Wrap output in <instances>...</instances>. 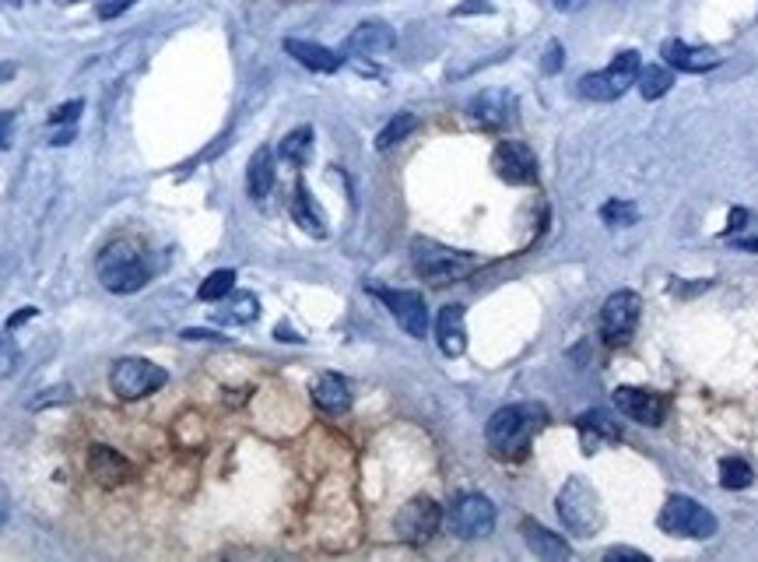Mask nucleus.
Segmentation results:
<instances>
[{
    "label": "nucleus",
    "mask_w": 758,
    "mask_h": 562,
    "mask_svg": "<svg viewBox=\"0 0 758 562\" xmlns=\"http://www.w3.org/2000/svg\"><path fill=\"white\" fill-rule=\"evenodd\" d=\"M285 50L292 53V57L299 60L302 67H309V71L334 74L337 67H341V57H337L334 50H327V46H320V43H306V39H285Z\"/></svg>",
    "instance_id": "nucleus-22"
},
{
    "label": "nucleus",
    "mask_w": 758,
    "mask_h": 562,
    "mask_svg": "<svg viewBox=\"0 0 758 562\" xmlns=\"http://www.w3.org/2000/svg\"><path fill=\"white\" fill-rule=\"evenodd\" d=\"M411 264H415V274L429 285H450V281H460L478 267V260L471 253L450 250V246H439L432 239H418L411 246Z\"/></svg>",
    "instance_id": "nucleus-4"
},
{
    "label": "nucleus",
    "mask_w": 758,
    "mask_h": 562,
    "mask_svg": "<svg viewBox=\"0 0 758 562\" xmlns=\"http://www.w3.org/2000/svg\"><path fill=\"white\" fill-rule=\"evenodd\" d=\"M439 524H443V510L429 496H415L411 503H404L394 520L397 534L404 541H411V545H425L439 531Z\"/></svg>",
    "instance_id": "nucleus-9"
},
{
    "label": "nucleus",
    "mask_w": 758,
    "mask_h": 562,
    "mask_svg": "<svg viewBox=\"0 0 758 562\" xmlns=\"http://www.w3.org/2000/svg\"><path fill=\"white\" fill-rule=\"evenodd\" d=\"M81 109H85V102L74 99V102H64V106L57 109V113L50 116V127H57V123H74L81 116Z\"/></svg>",
    "instance_id": "nucleus-33"
},
{
    "label": "nucleus",
    "mask_w": 758,
    "mask_h": 562,
    "mask_svg": "<svg viewBox=\"0 0 758 562\" xmlns=\"http://www.w3.org/2000/svg\"><path fill=\"white\" fill-rule=\"evenodd\" d=\"M558 67H562V43H548V50H544V74H558Z\"/></svg>",
    "instance_id": "nucleus-34"
},
{
    "label": "nucleus",
    "mask_w": 758,
    "mask_h": 562,
    "mask_svg": "<svg viewBox=\"0 0 758 562\" xmlns=\"http://www.w3.org/2000/svg\"><path fill=\"white\" fill-rule=\"evenodd\" d=\"M544 422H548V411L541 404H509L488 418L485 440L499 457H520Z\"/></svg>",
    "instance_id": "nucleus-1"
},
{
    "label": "nucleus",
    "mask_w": 758,
    "mask_h": 562,
    "mask_svg": "<svg viewBox=\"0 0 758 562\" xmlns=\"http://www.w3.org/2000/svg\"><path fill=\"white\" fill-rule=\"evenodd\" d=\"M313 401L316 408L327 411V415H344V411L351 408V390L337 373H323L320 380L313 383Z\"/></svg>",
    "instance_id": "nucleus-21"
},
{
    "label": "nucleus",
    "mask_w": 758,
    "mask_h": 562,
    "mask_svg": "<svg viewBox=\"0 0 758 562\" xmlns=\"http://www.w3.org/2000/svg\"><path fill=\"white\" fill-rule=\"evenodd\" d=\"M751 468L741 461V457H723L720 461V485L723 489H748L751 485Z\"/></svg>",
    "instance_id": "nucleus-29"
},
{
    "label": "nucleus",
    "mask_w": 758,
    "mask_h": 562,
    "mask_svg": "<svg viewBox=\"0 0 758 562\" xmlns=\"http://www.w3.org/2000/svg\"><path fill=\"white\" fill-rule=\"evenodd\" d=\"M151 278V267L144 260V253L137 250L127 239H116L102 250L99 257V281L116 296H127V292H137L144 281Z\"/></svg>",
    "instance_id": "nucleus-2"
},
{
    "label": "nucleus",
    "mask_w": 758,
    "mask_h": 562,
    "mask_svg": "<svg viewBox=\"0 0 758 562\" xmlns=\"http://www.w3.org/2000/svg\"><path fill=\"white\" fill-rule=\"evenodd\" d=\"M457 18H464V15H492V4H481V0H471V4H460L457 11H453Z\"/></svg>",
    "instance_id": "nucleus-37"
},
{
    "label": "nucleus",
    "mask_w": 758,
    "mask_h": 562,
    "mask_svg": "<svg viewBox=\"0 0 758 562\" xmlns=\"http://www.w3.org/2000/svg\"><path fill=\"white\" fill-rule=\"evenodd\" d=\"M18 359H22V352H18L15 338H0V380H8L15 373Z\"/></svg>",
    "instance_id": "nucleus-32"
},
{
    "label": "nucleus",
    "mask_w": 758,
    "mask_h": 562,
    "mask_svg": "<svg viewBox=\"0 0 758 562\" xmlns=\"http://www.w3.org/2000/svg\"><path fill=\"white\" fill-rule=\"evenodd\" d=\"M520 531H523V541H527V548L534 555H541V559L558 562V559H569V555H573V548L565 545V538L551 534L548 527H541L537 520H523Z\"/></svg>",
    "instance_id": "nucleus-20"
},
{
    "label": "nucleus",
    "mask_w": 758,
    "mask_h": 562,
    "mask_svg": "<svg viewBox=\"0 0 758 562\" xmlns=\"http://www.w3.org/2000/svg\"><path fill=\"white\" fill-rule=\"evenodd\" d=\"M232 289H236V271H215L208 274V281L201 285L197 296H201L204 303H218V299H225Z\"/></svg>",
    "instance_id": "nucleus-30"
},
{
    "label": "nucleus",
    "mask_w": 758,
    "mask_h": 562,
    "mask_svg": "<svg viewBox=\"0 0 758 562\" xmlns=\"http://www.w3.org/2000/svg\"><path fill=\"white\" fill-rule=\"evenodd\" d=\"M495 173L506 183H516V187H527V183H537V155L530 152L523 141H502L495 148L492 159Z\"/></svg>",
    "instance_id": "nucleus-13"
},
{
    "label": "nucleus",
    "mask_w": 758,
    "mask_h": 562,
    "mask_svg": "<svg viewBox=\"0 0 758 562\" xmlns=\"http://www.w3.org/2000/svg\"><path fill=\"white\" fill-rule=\"evenodd\" d=\"M11 130H15V113L0 109V148L11 145Z\"/></svg>",
    "instance_id": "nucleus-36"
},
{
    "label": "nucleus",
    "mask_w": 758,
    "mask_h": 562,
    "mask_svg": "<svg viewBox=\"0 0 758 562\" xmlns=\"http://www.w3.org/2000/svg\"><path fill=\"white\" fill-rule=\"evenodd\" d=\"M615 408L622 411L625 418L639 422V426H664L667 397L653 394V390H643V387H618L615 390Z\"/></svg>",
    "instance_id": "nucleus-12"
},
{
    "label": "nucleus",
    "mask_w": 758,
    "mask_h": 562,
    "mask_svg": "<svg viewBox=\"0 0 758 562\" xmlns=\"http://www.w3.org/2000/svg\"><path fill=\"white\" fill-rule=\"evenodd\" d=\"M32 317H36V310H32V306H29V310H25V313H18V317H11V320H8V327H11V331H15L18 324H25V320H32Z\"/></svg>",
    "instance_id": "nucleus-42"
},
{
    "label": "nucleus",
    "mask_w": 758,
    "mask_h": 562,
    "mask_svg": "<svg viewBox=\"0 0 758 562\" xmlns=\"http://www.w3.org/2000/svg\"><path fill=\"white\" fill-rule=\"evenodd\" d=\"M134 0H99V15L102 18H120Z\"/></svg>",
    "instance_id": "nucleus-35"
},
{
    "label": "nucleus",
    "mask_w": 758,
    "mask_h": 562,
    "mask_svg": "<svg viewBox=\"0 0 758 562\" xmlns=\"http://www.w3.org/2000/svg\"><path fill=\"white\" fill-rule=\"evenodd\" d=\"M471 120L481 123V127L502 130L509 123H516V113H520V102L509 88H485L471 99Z\"/></svg>",
    "instance_id": "nucleus-11"
},
{
    "label": "nucleus",
    "mask_w": 758,
    "mask_h": 562,
    "mask_svg": "<svg viewBox=\"0 0 758 562\" xmlns=\"http://www.w3.org/2000/svg\"><path fill=\"white\" fill-rule=\"evenodd\" d=\"M109 383L120 397L134 401V397H144L151 390H158L165 383V369L155 366L148 359H120L109 373Z\"/></svg>",
    "instance_id": "nucleus-8"
},
{
    "label": "nucleus",
    "mask_w": 758,
    "mask_h": 562,
    "mask_svg": "<svg viewBox=\"0 0 758 562\" xmlns=\"http://www.w3.org/2000/svg\"><path fill=\"white\" fill-rule=\"evenodd\" d=\"M671 85H674V74L667 71V67H657V64H650V67H639L636 88H639V95H643L646 102H653V99H664V95L671 92Z\"/></svg>",
    "instance_id": "nucleus-26"
},
{
    "label": "nucleus",
    "mask_w": 758,
    "mask_h": 562,
    "mask_svg": "<svg viewBox=\"0 0 758 562\" xmlns=\"http://www.w3.org/2000/svg\"><path fill=\"white\" fill-rule=\"evenodd\" d=\"M576 429H580L583 454H597L601 447H611V443L622 440V429H618V422L608 411H587V415L576 418Z\"/></svg>",
    "instance_id": "nucleus-16"
},
{
    "label": "nucleus",
    "mask_w": 758,
    "mask_h": 562,
    "mask_svg": "<svg viewBox=\"0 0 758 562\" xmlns=\"http://www.w3.org/2000/svg\"><path fill=\"white\" fill-rule=\"evenodd\" d=\"M551 4H555L558 11H580L587 0H551Z\"/></svg>",
    "instance_id": "nucleus-41"
},
{
    "label": "nucleus",
    "mask_w": 758,
    "mask_h": 562,
    "mask_svg": "<svg viewBox=\"0 0 758 562\" xmlns=\"http://www.w3.org/2000/svg\"><path fill=\"white\" fill-rule=\"evenodd\" d=\"M246 187H250L253 201H264L274 187V155L271 148H257V155L250 159V169H246Z\"/></svg>",
    "instance_id": "nucleus-23"
},
{
    "label": "nucleus",
    "mask_w": 758,
    "mask_h": 562,
    "mask_svg": "<svg viewBox=\"0 0 758 562\" xmlns=\"http://www.w3.org/2000/svg\"><path fill=\"white\" fill-rule=\"evenodd\" d=\"M558 517H562L565 531L590 538L604 527V503L597 489L587 478H569L558 492Z\"/></svg>",
    "instance_id": "nucleus-3"
},
{
    "label": "nucleus",
    "mask_w": 758,
    "mask_h": 562,
    "mask_svg": "<svg viewBox=\"0 0 758 562\" xmlns=\"http://www.w3.org/2000/svg\"><path fill=\"white\" fill-rule=\"evenodd\" d=\"M604 559H636V562H646V555L643 552H636V548H608V555Z\"/></svg>",
    "instance_id": "nucleus-38"
},
{
    "label": "nucleus",
    "mask_w": 758,
    "mask_h": 562,
    "mask_svg": "<svg viewBox=\"0 0 758 562\" xmlns=\"http://www.w3.org/2000/svg\"><path fill=\"white\" fill-rule=\"evenodd\" d=\"M660 57H664L667 67L681 74H706L713 67H720V53L709 50V46H688L685 39H667L660 46Z\"/></svg>",
    "instance_id": "nucleus-15"
},
{
    "label": "nucleus",
    "mask_w": 758,
    "mask_h": 562,
    "mask_svg": "<svg viewBox=\"0 0 758 562\" xmlns=\"http://www.w3.org/2000/svg\"><path fill=\"white\" fill-rule=\"evenodd\" d=\"M88 471H92L95 482L109 485V489L130 482V475H134L130 461L123 454H116L113 447H92V454H88Z\"/></svg>",
    "instance_id": "nucleus-18"
},
{
    "label": "nucleus",
    "mask_w": 758,
    "mask_h": 562,
    "mask_svg": "<svg viewBox=\"0 0 758 562\" xmlns=\"http://www.w3.org/2000/svg\"><path fill=\"white\" fill-rule=\"evenodd\" d=\"M639 67H643L639 64V53L625 50V53H618V57L611 60L604 71L583 74L576 88H580V95L583 99H590V102H615V99H622L632 85H636Z\"/></svg>",
    "instance_id": "nucleus-5"
},
{
    "label": "nucleus",
    "mask_w": 758,
    "mask_h": 562,
    "mask_svg": "<svg viewBox=\"0 0 758 562\" xmlns=\"http://www.w3.org/2000/svg\"><path fill=\"white\" fill-rule=\"evenodd\" d=\"M292 218L295 225H302V229L309 232V236L323 239L327 236V222H323V211L316 208V201L309 197L306 187H295V197H292Z\"/></svg>",
    "instance_id": "nucleus-24"
},
{
    "label": "nucleus",
    "mask_w": 758,
    "mask_h": 562,
    "mask_svg": "<svg viewBox=\"0 0 758 562\" xmlns=\"http://www.w3.org/2000/svg\"><path fill=\"white\" fill-rule=\"evenodd\" d=\"M415 127H418V116L415 113H397L394 120H390L387 127L376 134V148H379V152H387V148L401 145L404 137L415 134Z\"/></svg>",
    "instance_id": "nucleus-28"
},
{
    "label": "nucleus",
    "mask_w": 758,
    "mask_h": 562,
    "mask_svg": "<svg viewBox=\"0 0 758 562\" xmlns=\"http://www.w3.org/2000/svg\"><path fill=\"white\" fill-rule=\"evenodd\" d=\"M737 246L748 250V253H758V239H737Z\"/></svg>",
    "instance_id": "nucleus-43"
},
{
    "label": "nucleus",
    "mask_w": 758,
    "mask_h": 562,
    "mask_svg": "<svg viewBox=\"0 0 758 562\" xmlns=\"http://www.w3.org/2000/svg\"><path fill=\"white\" fill-rule=\"evenodd\" d=\"M639 310H643V303H639L636 292L622 289L615 296H608V303L601 310V338L608 345H625L639 324Z\"/></svg>",
    "instance_id": "nucleus-7"
},
{
    "label": "nucleus",
    "mask_w": 758,
    "mask_h": 562,
    "mask_svg": "<svg viewBox=\"0 0 758 562\" xmlns=\"http://www.w3.org/2000/svg\"><path fill=\"white\" fill-rule=\"evenodd\" d=\"M64 397H67V390H64V387H60V390H46V397H39V401H32V408H43L46 401H50V404H53V401H64Z\"/></svg>",
    "instance_id": "nucleus-40"
},
{
    "label": "nucleus",
    "mask_w": 758,
    "mask_h": 562,
    "mask_svg": "<svg viewBox=\"0 0 758 562\" xmlns=\"http://www.w3.org/2000/svg\"><path fill=\"white\" fill-rule=\"evenodd\" d=\"M450 527L460 538H485L495 527V506L478 492H464L450 506Z\"/></svg>",
    "instance_id": "nucleus-10"
},
{
    "label": "nucleus",
    "mask_w": 758,
    "mask_h": 562,
    "mask_svg": "<svg viewBox=\"0 0 758 562\" xmlns=\"http://www.w3.org/2000/svg\"><path fill=\"white\" fill-rule=\"evenodd\" d=\"M744 222H751V215L744 208H734L730 211V225H727V232H737V229H744Z\"/></svg>",
    "instance_id": "nucleus-39"
},
{
    "label": "nucleus",
    "mask_w": 758,
    "mask_h": 562,
    "mask_svg": "<svg viewBox=\"0 0 758 562\" xmlns=\"http://www.w3.org/2000/svg\"><path fill=\"white\" fill-rule=\"evenodd\" d=\"M376 296L390 306L394 320L411 334V338H425L429 331V310H425V299L418 292H401V289H376Z\"/></svg>",
    "instance_id": "nucleus-14"
},
{
    "label": "nucleus",
    "mask_w": 758,
    "mask_h": 562,
    "mask_svg": "<svg viewBox=\"0 0 758 562\" xmlns=\"http://www.w3.org/2000/svg\"><path fill=\"white\" fill-rule=\"evenodd\" d=\"M257 313H260L257 296L239 292V296H232L229 303H225V310L215 313V320H222V324H250V320H257Z\"/></svg>",
    "instance_id": "nucleus-27"
},
{
    "label": "nucleus",
    "mask_w": 758,
    "mask_h": 562,
    "mask_svg": "<svg viewBox=\"0 0 758 562\" xmlns=\"http://www.w3.org/2000/svg\"><path fill=\"white\" fill-rule=\"evenodd\" d=\"M394 46L397 32L387 22H362L348 36V53H358V57H379V53H390Z\"/></svg>",
    "instance_id": "nucleus-17"
},
{
    "label": "nucleus",
    "mask_w": 758,
    "mask_h": 562,
    "mask_svg": "<svg viewBox=\"0 0 758 562\" xmlns=\"http://www.w3.org/2000/svg\"><path fill=\"white\" fill-rule=\"evenodd\" d=\"M436 341L443 355H460L467 348V331H464V306H443L436 320Z\"/></svg>",
    "instance_id": "nucleus-19"
},
{
    "label": "nucleus",
    "mask_w": 758,
    "mask_h": 562,
    "mask_svg": "<svg viewBox=\"0 0 758 562\" xmlns=\"http://www.w3.org/2000/svg\"><path fill=\"white\" fill-rule=\"evenodd\" d=\"M278 155L288 166H306L313 155V127H295L292 134H285V141L278 145Z\"/></svg>",
    "instance_id": "nucleus-25"
},
{
    "label": "nucleus",
    "mask_w": 758,
    "mask_h": 562,
    "mask_svg": "<svg viewBox=\"0 0 758 562\" xmlns=\"http://www.w3.org/2000/svg\"><path fill=\"white\" fill-rule=\"evenodd\" d=\"M660 531L664 534H674V538H695V541H706L716 534V517L706 510V506H699L695 499L688 496H671L664 503V510H660L657 517Z\"/></svg>",
    "instance_id": "nucleus-6"
},
{
    "label": "nucleus",
    "mask_w": 758,
    "mask_h": 562,
    "mask_svg": "<svg viewBox=\"0 0 758 562\" xmlns=\"http://www.w3.org/2000/svg\"><path fill=\"white\" fill-rule=\"evenodd\" d=\"M601 222L618 229V225H636L639 222V208L632 201H608L601 208Z\"/></svg>",
    "instance_id": "nucleus-31"
}]
</instances>
